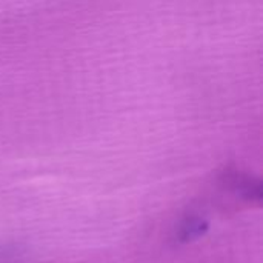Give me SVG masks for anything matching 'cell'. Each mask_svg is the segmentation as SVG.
Instances as JSON below:
<instances>
[{
	"label": "cell",
	"instance_id": "obj_2",
	"mask_svg": "<svg viewBox=\"0 0 263 263\" xmlns=\"http://www.w3.org/2000/svg\"><path fill=\"white\" fill-rule=\"evenodd\" d=\"M210 230V222L197 213H188L180 217L173 230V242L176 245H186L203 237Z\"/></svg>",
	"mask_w": 263,
	"mask_h": 263
},
{
	"label": "cell",
	"instance_id": "obj_3",
	"mask_svg": "<svg viewBox=\"0 0 263 263\" xmlns=\"http://www.w3.org/2000/svg\"><path fill=\"white\" fill-rule=\"evenodd\" d=\"M0 263H28V250L22 243L0 245Z\"/></svg>",
	"mask_w": 263,
	"mask_h": 263
},
{
	"label": "cell",
	"instance_id": "obj_1",
	"mask_svg": "<svg viewBox=\"0 0 263 263\" xmlns=\"http://www.w3.org/2000/svg\"><path fill=\"white\" fill-rule=\"evenodd\" d=\"M217 185L222 191L228 193L234 199L250 203V205H260L263 200L262 180L250 173L227 168L217 177Z\"/></svg>",
	"mask_w": 263,
	"mask_h": 263
}]
</instances>
